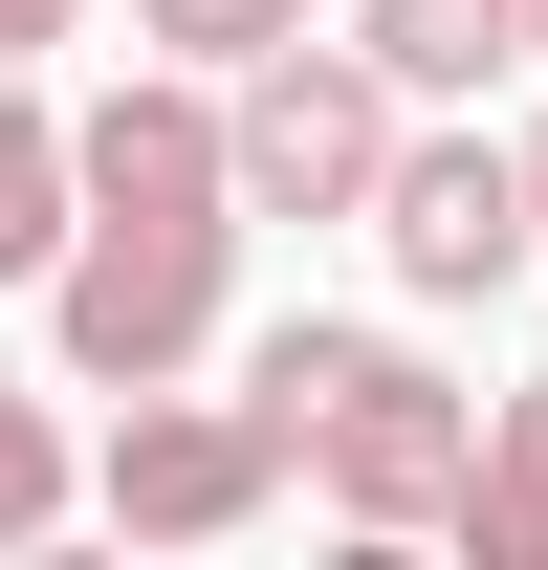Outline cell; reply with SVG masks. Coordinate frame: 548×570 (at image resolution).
<instances>
[{
	"mask_svg": "<svg viewBox=\"0 0 548 570\" xmlns=\"http://www.w3.org/2000/svg\"><path fill=\"white\" fill-rule=\"evenodd\" d=\"M67 22H88V0H0V67H22V45H67Z\"/></svg>",
	"mask_w": 548,
	"mask_h": 570,
	"instance_id": "obj_11",
	"label": "cell"
},
{
	"mask_svg": "<svg viewBox=\"0 0 548 570\" xmlns=\"http://www.w3.org/2000/svg\"><path fill=\"white\" fill-rule=\"evenodd\" d=\"M242 219H264V198H242V132H219V67L88 110V219H67V264H45V330H67L88 395H154V373L219 352Z\"/></svg>",
	"mask_w": 548,
	"mask_h": 570,
	"instance_id": "obj_1",
	"label": "cell"
},
{
	"mask_svg": "<svg viewBox=\"0 0 548 570\" xmlns=\"http://www.w3.org/2000/svg\"><path fill=\"white\" fill-rule=\"evenodd\" d=\"M351 45H373V67H395L417 110H461V88H505V67H548V45H527V0H373Z\"/></svg>",
	"mask_w": 548,
	"mask_h": 570,
	"instance_id": "obj_6",
	"label": "cell"
},
{
	"mask_svg": "<svg viewBox=\"0 0 548 570\" xmlns=\"http://www.w3.org/2000/svg\"><path fill=\"white\" fill-rule=\"evenodd\" d=\"M67 527V439H45V395H0V549H45Z\"/></svg>",
	"mask_w": 548,
	"mask_h": 570,
	"instance_id": "obj_10",
	"label": "cell"
},
{
	"mask_svg": "<svg viewBox=\"0 0 548 570\" xmlns=\"http://www.w3.org/2000/svg\"><path fill=\"white\" fill-rule=\"evenodd\" d=\"M285 504V417L242 395V417H198L176 373L133 395V439H110V527H154V549H219V527H264Z\"/></svg>",
	"mask_w": 548,
	"mask_h": 570,
	"instance_id": "obj_5",
	"label": "cell"
},
{
	"mask_svg": "<svg viewBox=\"0 0 548 570\" xmlns=\"http://www.w3.org/2000/svg\"><path fill=\"white\" fill-rule=\"evenodd\" d=\"M527 198H548V132H527Z\"/></svg>",
	"mask_w": 548,
	"mask_h": 570,
	"instance_id": "obj_12",
	"label": "cell"
},
{
	"mask_svg": "<svg viewBox=\"0 0 548 570\" xmlns=\"http://www.w3.org/2000/svg\"><path fill=\"white\" fill-rule=\"evenodd\" d=\"M527 45H548V0H527Z\"/></svg>",
	"mask_w": 548,
	"mask_h": 570,
	"instance_id": "obj_13",
	"label": "cell"
},
{
	"mask_svg": "<svg viewBox=\"0 0 548 570\" xmlns=\"http://www.w3.org/2000/svg\"><path fill=\"white\" fill-rule=\"evenodd\" d=\"M373 242H395L417 307H482V285H527V264H548V198H527V154H482V132H395Z\"/></svg>",
	"mask_w": 548,
	"mask_h": 570,
	"instance_id": "obj_4",
	"label": "cell"
},
{
	"mask_svg": "<svg viewBox=\"0 0 548 570\" xmlns=\"http://www.w3.org/2000/svg\"><path fill=\"white\" fill-rule=\"evenodd\" d=\"M133 22L176 45V67H219V88L264 67V45H307V0H133Z\"/></svg>",
	"mask_w": 548,
	"mask_h": 570,
	"instance_id": "obj_9",
	"label": "cell"
},
{
	"mask_svg": "<svg viewBox=\"0 0 548 570\" xmlns=\"http://www.w3.org/2000/svg\"><path fill=\"white\" fill-rule=\"evenodd\" d=\"M242 395L285 417V461H307L351 527H461V483H482V395H439L395 330H264Z\"/></svg>",
	"mask_w": 548,
	"mask_h": 570,
	"instance_id": "obj_2",
	"label": "cell"
},
{
	"mask_svg": "<svg viewBox=\"0 0 548 570\" xmlns=\"http://www.w3.org/2000/svg\"><path fill=\"white\" fill-rule=\"evenodd\" d=\"M461 549L482 570H548V373L482 417V483H461Z\"/></svg>",
	"mask_w": 548,
	"mask_h": 570,
	"instance_id": "obj_8",
	"label": "cell"
},
{
	"mask_svg": "<svg viewBox=\"0 0 548 570\" xmlns=\"http://www.w3.org/2000/svg\"><path fill=\"white\" fill-rule=\"evenodd\" d=\"M67 219H88V132H45V88L0 67V285L67 264Z\"/></svg>",
	"mask_w": 548,
	"mask_h": 570,
	"instance_id": "obj_7",
	"label": "cell"
},
{
	"mask_svg": "<svg viewBox=\"0 0 548 570\" xmlns=\"http://www.w3.org/2000/svg\"><path fill=\"white\" fill-rule=\"evenodd\" d=\"M395 110H417V88L373 67V45H264V67L219 88V132H242V198H264V219H373Z\"/></svg>",
	"mask_w": 548,
	"mask_h": 570,
	"instance_id": "obj_3",
	"label": "cell"
}]
</instances>
